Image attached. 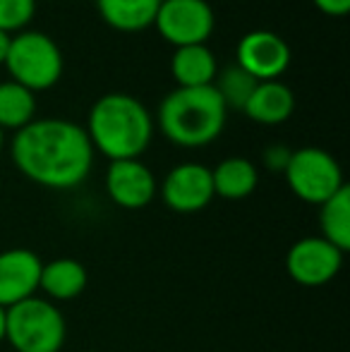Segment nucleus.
Instances as JSON below:
<instances>
[{"instance_id": "nucleus-6", "label": "nucleus", "mask_w": 350, "mask_h": 352, "mask_svg": "<svg viewBox=\"0 0 350 352\" xmlns=\"http://www.w3.org/2000/svg\"><path fill=\"white\" fill-rule=\"evenodd\" d=\"M283 177L288 182L290 192L300 201L312 206H322L338 190L346 187L338 161L319 146H303L290 153Z\"/></svg>"}, {"instance_id": "nucleus-26", "label": "nucleus", "mask_w": 350, "mask_h": 352, "mask_svg": "<svg viewBox=\"0 0 350 352\" xmlns=\"http://www.w3.org/2000/svg\"><path fill=\"white\" fill-rule=\"evenodd\" d=\"M3 146H5V132L0 130V153H3Z\"/></svg>"}, {"instance_id": "nucleus-22", "label": "nucleus", "mask_w": 350, "mask_h": 352, "mask_svg": "<svg viewBox=\"0 0 350 352\" xmlns=\"http://www.w3.org/2000/svg\"><path fill=\"white\" fill-rule=\"evenodd\" d=\"M290 153H293V148H288L285 144H271L264 148V166L274 173H283L290 161Z\"/></svg>"}, {"instance_id": "nucleus-13", "label": "nucleus", "mask_w": 350, "mask_h": 352, "mask_svg": "<svg viewBox=\"0 0 350 352\" xmlns=\"http://www.w3.org/2000/svg\"><path fill=\"white\" fill-rule=\"evenodd\" d=\"M89 274L87 266L70 256H61L43 264L41 278H39V292L48 302H70L77 300L87 290Z\"/></svg>"}, {"instance_id": "nucleus-2", "label": "nucleus", "mask_w": 350, "mask_h": 352, "mask_svg": "<svg viewBox=\"0 0 350 352\" xmlns=\"http://www.w3.org/2000/svg\"><path fill=\"white\" fill-rule=\"evenodd\" d=\"M85 130L94 151H101L108 161H125L140 158L149 148L154 120L140 98L111 91L91 106Z\"/></svg>"}, {"instance_id": "nucleus-1", "label": "nucleus", "mask_w": 350, "mask_h": 352, "mask_svg": "<svg viewBox=\"0 0 350 352\" xmlns=\"http://www.w3.org/2000/svg\"><path fill=\"white\" fill-rule=\"evenodd\" d=\"M94 153L85 127L63 118L32 120L10 144L14 168L46 190L80 187L94 168Z\"/></svg>"}, {"instance_id": "nucleus-7", "label": "nucleus", "mask_w": 350, "mask_h": 352, "mask_svg": "<svg viewBox=\"0 0 350 352\" xmlns=\"http://www.w3.org/2000/svg\"><path fill=\"white\" fill-rule=\"evenodd\" d=\"M216 14L206 0H161L154 27L175 48L201 46L214 34Z\"/></svg>"}, {"instance_id": "nucleus-23", "label": "nucleus", "mask_w": 350, "mask_h": 352, "mask_svg": "<svg viewBox=\"0 0 350 352\" xmlns=\"http://www.w3.org/2000/svg\"><path fill=\"white\" fill-rule=\"evenodd\" d=\"M317 5L319 12L329 14V17H346L350 12V0H312Z\"/></svg>"}, {"instance_id": "nucleus-3", "label": "nucleus", "mask_w": 350, "mask_h": 352, "mask_svg": "<svg viewBox=\"0 0 350 352\" xmlns=\"http://www.w3.org/2000/svg\"><path fill=\"white\" fill-rule=\"evenodd\" d=\"M228 108L211 87H177L159 106V130L175 146L199 148L219 140Z\"/></svg>"}, {"instance_id": "nucleus-11", "label": "nucleus", "mask_w": 350, "mask_h": 352, "mask_svg": "<svg viewBox=\"0 0 350 352\" xmlns=\"http://www.w3.org/2000/svg\"><path fill=\"white\" fill-rule=\"evenodd\" d=\"M106 192L116 206L137 211L156 199L159 182L151 168L144 166L140 158H125V161H111L106 170Z\"/></svg>"}, {"instance_id": "nucleus-5", "label": "nucleus", "mask_w": 350, "mask_h": 352, "mask_svg": "<svg viewBox=\"0 0 350 352\" xmlns=\"http://www.w3.org/2000/svg\"><path fill=\"white\" fill-rule=\"evenodd\" d=\"M10 79L29 91H46L63 77V53L48 34L24 29L14 34L5 58Z\"/></svg>"}, {"instance_id": "nucleus-4", "label": "nucleus", "mask_w": 350, "mask_h": 352, "mask_svg": "<svg viewBox=\"0 0 350 352\" xmlns=\"http://www.w3.org/2000/svg\"><path fill=\"white\" fill-rule=\"evenodd\" d=\"M65 336V316L46 297L34 295L5 309V340L14 352H61Z\"/></svg>"}, {"instance_id": "nucleus-9", "label": "nucleus", "mask_w": 350, "mask_h": 352, "mask_svg": "<svg viewBox=\"0 0 350 352\" xmlns=\"http://www.w3.org/2000/svg\"><path fill=\"white\" fill-rule=\"evenodd\" d=\"M290 48L278 34L269 29L248 32L238 43L235 51V65L245 70L254 82H274L290 65Z\"/></svg>"}, {"instance_id": "nucleus-21", "label": "nucleus", "mask_w": 350, "mask_h": 352, "mask_svg": "<svg viewBox=\"0 0 350 352\" xmlns=\"http://www.w3.org/2000/svg\"><path fill=\"white\" fill-rule=\"evenodd\" d=\"M36 14V0H0V32H24Z\"/></svg>"}, {"instance_id": "nucleus-17", "label": "nucleus", "mask_w": 350, "mask_h": 352, "mask_svg": "<svg viewBox=\"0 0 350 352\" xmlns=\"http://www.w3.org/2000/svg\"><path fill=\"white\" fill-rule=\"evenodd\" d=\"M161 0H96V10L108 27L135 34L151 27Z\"/></svg>"}, {"instance_id": "nucleus-8", "label": "nucleus", "mask_w": 350, "mask_h": 352, "mask_svg": "<svg viewBox=\"0 0 350 352\" xmlns=\"http://www.w3.org/2000/svg\"><path fill=\"white\" fill-rule=\"evenodd\" d=\"M343 252L319 235L293 242L285 254V274L303 287H322L341 274Z\"/></svg>"}, {"instance_id": "nucleus-18", "label": "nucleus", "mask_w": 350, "mask_h": 352, "mask_svg": "<svg viewBox=\"0 0 350 352\" xmlns=\"http://www.w3.org/2000/svg\"><path fill=\"white\" fill-rule=\"evenodd\" d=\"M319 230L327 242L346 254L350 250V187L338 190L331 199L319 206Z\"/></svg>"}, {"instance_id": "nucleus-20", "label": "nucleus", "mask_w": 350, "mask_h": 352, "mask_svg": "<svg viewBox=\"0 0 350 352\" xmlns=\"http://www.w3.org/2000/svg\"><path fill=\"white\" fill-rule=\"evenodd\" d=\"M254 87H257V82L245 70H240L238 65H228L223 72L216 74L214 79V89L219 91L226 108H238V111H243V106L248 103Z\"/></svg>"}, {"instance_id": "nucleus-25", "label": "nucleus", "mask_w": 350, "mask_h": 352, "mask_svg": "<svg viewBox=\"0 0 350 352\" xmlns=\"http://www.w3.org/2000/svg\"><path fill=\"white\" fill-rule=\"evenodd\" d=\"M5 340V309L0 307V343Z\"/></svg>"}, {"instance_id": "nucleus-14", "label": "nucleus", "mask_w": 350, "mask_h": 352, "mask_svg": "<svg viewBox=\"0 0 350 352\" xmlns=\"http://www.w3.org/2000/svg\"><path fill=\"white\" fill-rule=\"evenodd\" d=\"M295 111V94L288 84L281 79L274 82H257L254 91L250 94L248 103L243 106V113L250 120L259 125H281Z\"/></svg>"}, {"instance_id": "nucleus-24", "label": "nucleus", "mask_w": 350, "mask_h": 352, "mask_svg": "<svg viewBox=\"0 0 350 352\" xmlns=\"http://www.w3.org/2000/svg\"><path fill=\"white\" fill-rule=\"evenodd\" d=\"M10 41H12V34L0 32V65H5V58H8V51H10Z\"/></svg>"}, {"instance_id": "nucleus-19", "label": "nucleus", "mask_w": 350, "mask_h": 352, "mask_svg": "<svg viewBox=\"0 0 350 352\" xmlns=\"http://www.w3.org/2000/svg\"><path fill=\"white\" fill-rule=\"evenodd\" d=\"M36 96L17 82H0V130H22L34 120Z\"/></svg>"}, {"instance_id": "nucleus-10", "label": "nucleus", "mask_w": 350, "mask_h": 352, "mask_svg": "<svg viewBox=\"0 0 350 352\" xmlns=\"http://www.w3.org/2000/svg\"><path fill=\"white\" fill-rule=\"evenodd\" d=\"M161 199L175 213H197L214 201L211 168L187 161L171 168L161 182Z\"/></svg>"}, {"instance_id": "nucleus-15", "label": "nucleus", "mask_w": 350, "mask_h": 352, "mask_svg": "<svg viewBox=\"0 0 350 352\" xmlns=\"http://www.w3.org/2000/svg\"><path fill=\"white\" fill-rule=\"evenodd\" d=\"M211 182H214V197H221L226 201H240L257 190L259 170L250 158L230 156L211 168Z\"/></svg>"}, {"instance_id": "nucleus-12", "label": "nucleus", "mask_w": 350, "mask_h": 352, "mask_svg": "<svg viewBox=\"0 0 350 352\" xmlns=\"http://www.w3.org/2000/svg\"><path fill=\"white\" fill-rule=\"evenodd\" d=\"M41 269L43 261L32 250L14 247V250L0 252V307L10 309L39 295Z\"/></svg>"}, {"instance_id": "nucleus-16", "label": "nucleus", "mask_w": 350, "mask_h": 352, "mask_svg": "<svg viewBox=\"0 0 350 352\" xmlns=\"http://www.w3.org/2000/svg\"><path fill=\"white\" fill-rule=\"evenodd\" d=\"M171 74H173L177 87L182 89L211 87L216 74H219L216 56L209 51L206 43L175 48L173 58H171Z\"/></svg>"}]
</instances>
